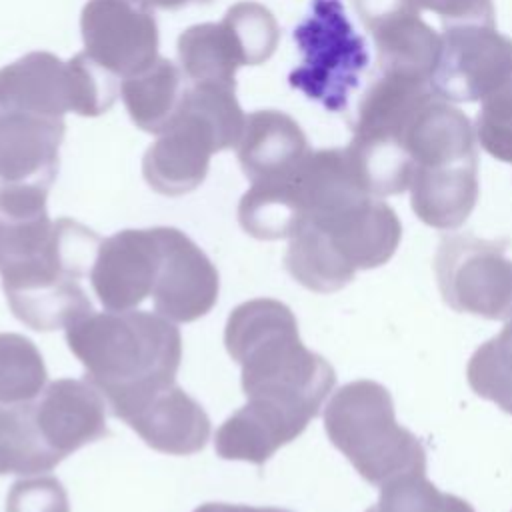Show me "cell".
<instances>
[{"mask_svg":"<svg viewBox=\"0 0 512 512\" xmlns=\"http://www.w3.org/2000/svg\"><path fill=\"white\" fill-rule=\"evenodd\" d=\"M474 130L486 152L512 162V78L480 102Z\"/></svg>","mask_w":512,"mask_h":512,"instance_id":"obj_24","label":"cell"},{"mask_svg":"<svg viewBox=\"0 0 512 512\" xmlns=\"http://www.w3.org/2000/svg\"><path fill=\"white\" fill-rule=\"evenodd\" d=\"M48 190L0 184V276L14 316L32 330L68 328L92 314L80 286L90 274L100 238L72 220H50Z\"/></svg>","mask_w":512,"mask_h":512,"instance_id":"obj_1","label":"cell"},{"mask_svg":"<svg viewBox=\"0 0 512 512\" xmlns=\"http://www.w3.org/2000/svg\"><path fill=\"white\" fill-rule=\"evenodd\" d=\"M30 412L44 444L60 460L108 434L106 400L88 380L50 382L30 404Z\"/></svg>","mask_w":512,"mask_h":512,"instance_id":"obj_10","label":"cell"},{"mask_svg":"<svg viewBox=\"0 0 512 512\" xmlns=\"http://www.w3.org/2000/svg\"><path fill=\"white\" fill-rule=\"evenodd\" d=\"M150 8H162V10H178L194 0H142Z\"/></svg>","mask_w":512,"mask_h":512,"instance_id":"obj_29","label":"cell"},{"mask_svg":"<svg viewBox=\"0 0 512 512\" xmlns=\"http://www.w3.org/2000/svg\"><path fill=\"white\" fill-rule=\"evenodd\" d=\"M80 30L84 52L118 78H128L158 58V26L142 0H88Z\"/></svg>","mask_w":512,"mask_h":512,"instance_id":"obj_7","label":"cell"},{"mask_svg":"<svg viewBox=\"0 0 512 512\" xmlns=\"http://www.w3.org/2000/svg\"><path fill=\"white\" fill-rule=\"evenodd\" d=\"M46 376L42 354L30 338L0 332V404H30L42 394Z\"/></svg>","mask_w":512,"mask_h":512,"instance_id":"obj_22","label":"cell"},{"mask_svg":"<svg viewBox=\"0 0 512 512\" xmlns=\"http://www.w3.org/2000/svg\"><path fill=\"white\" fill-rule=\"evenodd\" d=\"M6 512H70L64 486L52 476L14 482L6 496Z\"/></svg>","mask_w":512,"mask_h":512,"instance_id":"obj_25","label":"cell"},{"mask_svg":"<svg viewBox=\"0 0 512 512\" xmlns=\"http://www.w3.org/2000/svg\"><path fill=\"white\" fill-rule=\"evenodd\" d=\"M238 220L250 236L260 240H276L296 232L304 216L292 192L290 176L252 184L240 200Z\"/></svg>","mask_w":512,"mask_h":512,"instance_id":"obj_20","label":"cell"},{"mask_svg":"<svg viewBox=\"0 0 512 512\" xmlns=\"http://www.w3.org/2000/svg\"><path fill=\"white\" fill-rule=\"evenodd\" d=\"M194 512H284L278 508H258V506H248V504H226V502H206L198 506Z\"/></svg>","mask_w":512,"mask_h":512,"instance_id":"obj_28","label":"cell"},{"mask_svg":"<svg viewBox=\"0 0 512 512\" xmlns=\"http://www.w3.org/2000/svg\"><path fill=\"white\" fill-rule=\"evenodd\" d=\"M178 60L194 84L236 88L234 74L242 64L240 50L230 30L220 24H196L178 38Z\"/></svg>","mask_w":512,"mask_h":512,"instance_id":"obj_19","label":"cell"},{"mask_svg":"<svg viewBox=\"0 0 512 512\" xmlns=\"http://www.w3.org/2000/svg\"><path fill=\"white\" fill-rule=\"evenodd\" d=\"M372 38L382 76L432 82L442 52V34L430 28L420 14L380 26Z\"/></svg>","mask_w":512,"mask_h":512,"instance_id":"obj_17","label":"cell"},{"mask_svg":"<svg viewBox=\"0 0 512 512\" xmlns=\"http://www.w3.org/2000/svg\"><path fill=\"white\" fill-rule=\"evenodd\" d=\"M186 90L178 66L160 56L144 70L124 78L120 88L132 122L150 134H160L172 122Z\"/></svg>","mask_w":512,"mask_h":512,"instance_id":"obj_18","label":"cell"},{"mask_svg":"<svg viewBox=\"0 0 512 512\" xmlns=\"http://www.w3.org/2000/svg\"><path fill=\"white\" fill-rule=\"evenodd\" d=\"M420 10H430L440 16L444 26L456 24H486L494 26L492 0H414Z\"/></svg>","mask_w":512,"mask_h":512,"instance_id":"obj_26","label":"cell"},{"mask_svg":"<svg viewBox=\"0 0 512 512\" xmlns=\"http://www.w3.org/2000/svg\"><path fill=\"white\" fill-rule=\"evenodd\" d=\"M512 78V38L486 24L444 26L432 90L452 102H482Z\"/></svg>","mask_w":512,"mask_h":512,"instance_id":"obj_6","label":"cell"},{"mask_svg":"<svg viewBox=\"0 0 512 512\" xmlns=\"http://www.w3.org/2000/svg\"><path fill=\"white\" fill-rule=\"evenodd\" d=\"M60 462L38 434L30 404H0V476L42 474Z\"/></svg>","mask_w":512,"mask_h":512,"instance_id":"obj_21","label":"cell"},{"mask_svg":"<svg viewBox=\"0 0 512 512\" xmlns=\"http://www.w3.org/2000/svg\"><path fill=\"white\" fill-rule=\"evenodd\" d=\"M304 420V414L286 406L248 398L218 428L214 438L216 454L224 460H244L260 466L300 432Z\"/></svg>","mask_w":512,"mask_h":512,"instance_id":"obj_15","label":"cell"},{"mask_svg":"<svg viewBox=\"0 0 512 512\" xmlns=\"http://www.w3.org/2000/svg\"><path fill=\"white\" fill-rule=\"evenodd\" d=\"M66 342L116 418L172 384L182 360V336L158 312H92L66 328Z\"/></svg>","mask_w":512,"mask_h":512,"instance_id":"obj_2","label":"cell"},{"mask_svg":"<svg viewBox=\"0 0 512 512\" xmlns=\"http://www.w3.org/2000/svg\"><path fill=\"white\" fill-rule=\"evenodd\" d=\"M244 124L234 88L192 84L178 114L146 150L144 180L164 196L192 192L204 182L212 154L238 146Z\"/></svg>","mask_w":512,"mask_h":512,"instance_id":"obj_4","label":"cell"},{"mask_svg":"<svg viewBox=\"0 0 512 512\" xmlns=\"http://www.w3.org/2000/svg\"><path fill=\"white\" fill-rule=\"evenodd\" d=\"M224 344L242 366L246 398L308 414L318 378L310 356L296 340L294 318L284 304L270 298L242 302L226 320Z\"/></svg>","mask_w":512,"mask_h":512,"instance_id":"obj_3","label":"cell"},{"mask_svg":"<svg viewBox=\"0 0 512 512\" xmlns=\"http://www.w3.org/2000/svg\"><path fill=\"white\" fill-rule=\"evenodd\" d=\"M236 148L242 172L252 184L290 176L310 154L298 122L278 110H256L246 116Z\"/></svg>","mask_w":512,"mask_h":512,"instance_id":"obj_14","label":"cell"},{"mask_svg":"<svg viewBox=\"0 0 512 512\" xmlns=\"http://www.w3.org/2000/svg\"><path fill=\"white\" fill-rule=\"evenodd\" d=\"M156 232L160 254L152 288L154 310L172 322H194L218 300V272L182 230L156 226Z\"/></svg>","mask_w":512,"mask_h":512,"instance_id":"obj_8","label":"cell"},{"mask_svg":"<svg viewBox=\"0 0 512 512\" xmlns=\"http://www.w3.org/2000/svg\"><path fill=\"white\" fill-rule=\"evenodd\" d=\"M118 418L150 448L164 454L188 456L200 452L210 438L208 414L176 382L142 396Z\"/></svg>","mask_w":512,"mask_h":512,"instance_id":"obj_11","label":"cell"},{"mask_svg":"<svg viewBox=\"0 0 512 512\" xmlns=\"http://www.w3.org/2000/svg\"><path fill=\"white\" fill-rule=\"evenodd\" d=\"M158 254L156 228H128L100 242L90 282L106 310H134L152 296Z\"/></svg>","mask_w":512,"mask_h":512,"instance_id":"obj_9","label":"cell"},{"mask_svg":"<svg viewBox=\"0 0 512 512\" xmlns=\"http://www.w3.org/2000/svg\"><path fill=\"white\" fill-rule=\"evenodd\" d=\"M222 24L230 30L244 66L264 64L278 46V22L274 14L258 2L234 4L228 8Z\"/></svg>","mask_w":512,"mask_h":512,"instance_id":"obj_23","label":"cell"},{"mask_svg":"<svg viewBox=\"0 0 512 512\" xmlns=\"http://www.w3.org/2000/svg\"><path fill=\"white\" fill-rule=\"evenodd\" d=\"M294 40L302 60L288 76L290 86L330 112L346 110L350 92L368 66V50L342 2L312 0L306 18L294 30Z\"/></svg>","mask_w":512,"mask_h":512,"instance_id":"obj_5","label":"cell"},{"mask_svg":"<svg viewBox=\"0 0 512 512\" xmlns=\"http://www.w3.org/2000/svg\"><path fill=\"white\" fill-rule=\"evenodd\" d=\"M64 118L0 112V184L50 188L58 172Z\"/></svg>","mask_w":512,"mask_h":512,"instance_id":"obj_12","label":"cell"},{"mask_svg":"<svg viewBox=\"0 0 512 512\" xmlns=\"http://www.w3.org/2000/svg\"><path fill=\"white\" fill-rule=\"evenodd\" d=\"M356 14L360 16L362 24L374 32L376 28L394 22L404 16L420 14V8L414 0H352Z\"/></svg>","mask_w":512,"mask_h":512,"instance_id":"obj_27","label":"cell"},{"mask_svg":"<svg viewBox=\"0 0 512 512\" xmlns=\"http://www.w3.org/2000/svg\"><path fill=\"white\" fill-rule=\"evenodd\" d=\"M0 112L64 118L74 112L68 62L50 52H30L0 70Z\"/></svg>","mask_w":512,"mask_h":512,"instance_id":"obj_13","label":"cell"},{"mask_svg":"<svg viewBox=\"0 0 512 512\" xmlns=\"http://www.w3.org/2000/svg\"><path fill=\"white\" fill-rule=\"evenodd\" d=\"M476 130L468 116L434 94L412 116L404 146L414 166L452 164L474 156Z\"/></svg>","mask_w":512,"mask_h":512,"instance_id":"obj_16","label":"cell"}]
</instances>
